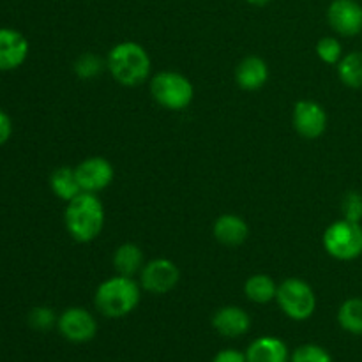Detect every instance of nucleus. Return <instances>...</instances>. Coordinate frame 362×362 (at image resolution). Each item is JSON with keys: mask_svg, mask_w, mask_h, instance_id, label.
<instances>
[{"mask_svg": "<svg viewBox=\"0 0 362 362\" xmlns=\"http://www.w3.org/2000/svg\"><path fill=\"white\" fill-rule=\"evenodd\" d=\"M106 67L120 85L136 87L151 76L152 62L144 46L134 41H124L110 49Z\"/></svg>", "mask_w": 362, "mask_h": 362, "instance_id": "f03ea898", "label": "nucleus"}, {"mask_svg": "<svg viewBox=\"0 0 362 362\" xmlns=\"http://www.w3.org/2000/svg\"><path fill=\"white\" fill-rule=\"evenodd\" d=\"M329 25L343 37L362 32V6L357 0H332L327 9Z\"/></svg>", "mask_w": 362, "mask_h": 362, "instance_id": "9d476101", "label": "nucleus"}, {"mask_svg": "<svg viewBox=\"0 0 362 362\" xmlns=\"http://www.w3.org/2000/svg\"><path fill=\"white\" fill-rule=\"evenodd\" d=\"M27 57V37L14 28H0V71L18 69Z\"/></svg>", "mask_w": 362, "mask_h": 362, "instance_id": "f8f14e48", "label": "nucleus"}, {"mask_svg": "<svg viewBox=\"0 0 362 362\" xmlns=\"http://www.w3.org/2000/svg\"><path fill=\"white\" fill-rule=\"evenodd\" d=\"M244 293L251 303L257 304H267L276 299L278 293V285L274 279L267 274H255L247 278L246 285H244Z\"/></svg>", "mask_w": 362, "mask_h": 362, "instance_id": "6ab92c4d", "label": "nucleus"}, {"mask_svg": "<svg viewBox=\"0 0 362 362\" xmlns=\"http://www.w3.org/2000/svg\"><path fill=\"white\" fill-rule=\"evenodd\" d=\"M113 265H115V271L120 276L133 278L144 269V253L133 243L120 244L115 250V255H113Z\"/></svg>", "mask_w": 362, "mask_h": 362, "instance_id": "f3484780", "label": "nucleus"}, {"mask_svg": "<svg viewBox=\"0 0 362 362\" xmlns=\"http://www.w3.org/2000/svg\"><path fill=\"white\" fill-rule=\"evenodd\" d=\"M212 232H214V237L218 239V243L230 247H235L246 243L247 235H250V226L239 216L223 214L216 219Z\"/></svg>", "mask_w": 362, "mask_h": 362, "instance_id": "dca6fc26", "label": "nucleus"}, {"mask_svg": "<svg viewBox=\"0 0 362 362\" xmlns=\"http://www.w3.org/2000/svg\"><path fill=\"white\" fill-rule=\"evenodd\" d=\"M212 327L223 338H240L251 329V317L247 311L237 306H225L218 310L212 317Z\"/></svg>", "mask_w": 362, "mask_h": 362, "instance_id": "ddd939ff", "label": "nucleus"}, {"mask_svg": "<svg viewBox=\"0 0 362 362\" xmlns=\"http://www.w3.org/2000/svg\"><path fill=\"white\" fill-rule=\"evenodd\" d=\"M317 55L325 64H339L343 59V46L336 37H322L317 42Z\"/></svg>", "mask_w": 362, "mask_h": 362, "instance_id": "393cba45", "label": "nucleus"}, {"mask_svg": "<svg viewBox=\"0 0 362 362\" xmlns=\"http://www.w3.org/2000/svg\"><path fill=\"white\" fill-rule=\"evenodd\" d=\"M290 362H332V356L324 346L306 343L296 349V352L290 356Z\"/></svg>", "mask_w": 362, "mask_h": 362, "instance_id": "b1692460", "label": "nucleus"}, {"mask_svg": "<svg viewBox=\"0 0 362 362\" xmlns=\"http://www.w3.org/2000/svg\"><path fill=\"white\" fill-rule=\"evenodd\" d=\"M141 299L140 285L127 276H113L98 286L94 304L106 318H122L133 313Z\"/></svg>", "mask_w": 362, "mask_h": 362, "instance_id": "7ed1b4c3", "label": "nucleus"}, {"mask_svg": "<svg viewBox=\"0 0 362 362\" xmlns=\"http://www.w3.org/2000/svg\"><path fill=\"white\" fill-rule=\"evenodd\" d=\"M247 362H290L288 346L276 336H260L246 350Z\"/></svg>", "mask_w": 362, "mask_h": 362, "instance_id": "4468645a", "label": "nucleus"}, {"mask_svg": "<svg viewBox=\"0 0 362 362\" xmlns=\"http://www.w3.org/2000/svg\"><path fill=\"white\" fill-rule=\"evenodd\" d=\"M66 228L69 235L78 243H92L98 239L105 226V207L95 193H80L67 202L64 214Z\"/></svg>", "mask_w": 362, "mask_h": 362, "instance_id": "f257e3e1", "label": "nucleus"}, {"mask_svg": "<svg viewBox=\"0 0 362 362\" xmlns=\"http://www.w3.org/2000/svg\"><path fill=\"white\" fill-rule=\"evenodd\" d=\"M57 322H59V317H57L55 311L48 306H37L28 313V325H30L34 331H52L57 325Z\"/></svg>", "mask_w": 362, "mask_h": 362, "instance_id": "5701e85b", "label": "nucleus"}, {"mask_svg": "<svg viewBox=\"0 0 362 362\" xmlns=\"http://www.w3.org/2000/svg\"><path fill=\"white\" fill-rule=\"evenodd\" d=\"M151 94L163 108L180 112L193 103L194 87L184 74L175 71H161L151 80Z\"/></svg>", "mask_w": 362, "mask_h": 362, "instance_id": "20e7f679", "label": "nucleus"}, {"mask_svg": "<svg viewBox=\"0 0 362 362\" xmlns=\"http://www.w3.org/2000/svg\"><path fill=\"white\" fill-rule=\"evenodd\" d=\"M49 187L55 193V197H59L64 202H71L78 194L83 193L80 182H78L76 170L69 168V166H60V168H57L52 173V177H49Z\"/></svg>", "mask_w": 362, "mask_h": 362, "instance_id": "a211bd4d", "label": "nucleus"}, {"mask_svg": "<svg viewBox=\"0 0 362 362\" xmlns=\"http://www.w3.org/2000/svg\"><path fill=\"white\" fill-rule=\"evenodd\" d=\"M247 4H251V6H257V7H262V6H267L271 0H246Z\"/></svg>", "mask_w": 362, "mask_h": 362, "instance_id": "c85d7f7f", "label": "nucleus"}, {"mask_svg": "<svg viewBox=\"0 0 362 362\" xmlns=\"http://www.w3.org/2000/svg\"><path fill=\"white\" fill-rule=\"evenodd\" d=\"M13 134V120L4 110H0V145L7 144Z\"/></svg>", "mask_w": 362, "mask_h": 362, "instance_id": "cd10ccee", "label": "nucleus"}, {"mask_svg": "<svg viewBox=\"0 0 362 362\" xmlns=\"http://www.w3.org/2000/svg\"><path fill=\"white\" fill-rule=\"evenodd\" d=\"M338 76L350 88H362V52H352L338 64Z\"/></svg>", "mask_w": 362, "mask_h": 362, "instance_id": "412c9836", "label": "nucleus"}, {"mask_svg": "<svg viewBox=\"0 0 362 362\" xmlns=\"http://www.w3.org/2000/svg\"><path fill=\"white\" fill-rule=\"evenodd\" d=\"M212 362H247L246 352H239L235 349H225L214 356Z\"/></svg>", "mask_w": 362, "mask_h": 362, "instance_id": "bb28decb", "label": "nucleus"}, {"mask_svg": "<svg viewBox=\"0 0 362 362\" xmlns=\"http://www.w3.org/2000/svg\"><path fill=\"white\" fill-rule=\"evenodd\" d=\"M269 80V66L264 59L250 55L239 62L235 69V81L244 90H258Z\"/></svg>", "mask_w": 362, "mask_h": 362, "instance_id": "2eb2a0df", "label": "nucleus"}, {"mask_svg": "<svg viewBox=\"0 0 362 362\" xmlns=\"http://www.w3.org/2000/svg\"><path fill=\"white\" fill-rule=\"evenodd\" d=\"M324 247L332 258L341 262L356 260L362 255L361 223L339 219L327 226L324 233Z\"/></svg>", "mask_w": 362, "mask_h": 362, "instance_id": "423d86ee", "label": "nucleus"}, {"mask_svg": "<svg viewBox=\"0 0 362 362\" xmlns=\"http://www.w3.org/2000/svg\"><path fill=\"white\" fill-rule=\"evenodd\" d=\"M76 177L81 191L85 193H99L113 182V166L105 158H88L76 166Z\"/></svg>", "mask_w": 362, "mask_h": 362, "instance_id": "9b49d317", "label": "nucleus"}, {"mask_svg": "<svg viewBox=\"0 0 362 362\" xmlns=\"http://www.w3.org/2000/svg\"><path fill=\"white\" fill-rule=\"evenodd\" d=\"M341 212L343 219H349L354 223L362 221V194L359 191H350L345 194L341 202Z\"/></svg>", "mask_w": 362, "mask_h": 362, "instance_id": "a878e982", "label": "nucleus"}, {"mask_svg": "<svg viewBox=\"0 0 362 362\" xmlns=\"http://www.w3.org/2000/svg\"><path fill=\"white\" fill-rule=\"evenodd\" d=\"M276 300L283 313L296 322L308 320L317 310V296L313 288L300 278L285 279L278 286Z\"/></svg>", "mask_w": 362, "mask_h": 362, "instance_id": "39448f33", "label": "nucleus"}, {"mask_svg": "<svg viewBox=\"0 0 362 362\" xmlns=\"http://www.w3.org/2000/svg\"><path fill=\"white\" fill-rule=\"evenodd\" d=\"M338 324L349 334L362 336V299L352 297L339 306Z\"/></svg>", "mask_w": 362, "mask_h": 362, "instance_id": "aec40b11", "label": "nucleus"}, {"mask_svg": "<svg viewBox=\"0 0 362 362\" xmlns=\"http://www.w3.org/2000/svg\"><path fill=\"white\" fill-rule=\"evenodd\" d=\"M105 69V62L95 53H81L74 62V73L80 80H94Z\"/></svg>", "mask_w": 362, "mask_h": 362, "instance_id": "4be33fe9", "label": "nucleus"}, {"mask_svg": "<svg viewBox=\"0 0 362 362\" xmlns=\"http://www.w3.org/2000/svg\"><path fill=\"white\" fill-rule=\"evenodd\" d=\"M293 127L308 140H317L327 129V113L317 101L303 99L293 106Z\"/></svg>", "mask_w": 362, "mask_h": 362, "instance_id": "1a4fd4ad", "label": "nucleus"}, {"mask_svg": "<svg viewBox=\"0 0 362 362\" xmlns=\"http://www.w3.org/2000/svg\"><path fill=\"white\" fill-rule=\"evenodd\" d=\"M180 281V269L177 267L175 262L168 258H156L148 264L144 265L140 272L141 288L154 296H163L168 293L179 285Z\"/></svg>", "mask_w": 362, "mask_h": 362, "instance_id": "0eeeda50", "label": "nucleus"}, {"mask_svg": "<svg viewBox=\"0 0 362 362\" xmlns=\"http://www.w3.org/2000/svg\"><path fill=\"white\" fill-rule=\"evenodd\" d=\"M57 329L64 339L71 343H88L98 334V320L83 308H67L59 315Z\"/></svg>", "mask_w": 362, "mask_h": 362, "instance_id": "6e6552de", "label": "nucleus"}]
</instances>
